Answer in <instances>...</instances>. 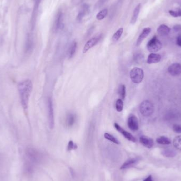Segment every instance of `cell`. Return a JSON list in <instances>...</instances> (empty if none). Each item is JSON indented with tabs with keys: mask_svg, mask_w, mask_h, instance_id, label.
Listing matches in <instances>:
<instances>
[{
	"mask_svg": "<svg viewBox=\"0 0 181 181\" xmlns=\"http://www.w3.org/2000/svg\"><path fill=\"white\" fill-rule=\"evenodd\" d=\"M128 126L132 131H137L139 129L138 118L134 115L130 116L128 120Z\"/></svg>",
	"mask_w": 181,
	"mask_h": 181,
	"instance_id": "obj_8",
	"label": "cell"
},
{
	"mask_svg": "<svg viewBox=\"0 0 181 181\" xmlns=\"http://www.w3.org/2000/svg\"><path fill=\"white\" fill-rule=\"evenodd\" d=\"M130 77L131 81L135 84H139L144 78L143 70L138 68H133L130 72Z\"/></svg>",
	"mask_w": 181,
	"mask_h": 181,
	"instance_id": "obj_3",
	"label": "cell"
},
{
	"mask_svg": "<svg viewBox=\"0 0 181 181\" xmlns=\"http://www.w3.org/2000/svg\"><path fill=\"white\" fill-rule=\"evenodd\" d=\"M137 161V160L136 159H131L127 160L126 162H124L123 164V165L121 166V167H120V169H128L130 167H132L136 163Z\"/></svg>",
	"mask_w": 181,
	"mask_h": 181,
	"instance_id": "obj_19",
	"label": "cell"
},
{
	"mask_svg": "<svg viewBox=\"0 0 181 181\" xmlns=\"http://www.w3.org/2000/svg\"><path fill=\"white\" fill-rule=\"evenodd\" d=\"M47 110H48V117L49 126L51 129H53L55 126V118L53 113V108L52 99L49 98L47 102Z\"/></svg>",
	"mask_w": 181,
	"mask_h": 181,
	"instance_id": "obj_5",
	"label": "cell"
},
{
	"mask_svg": "<svg viewBox=\"0 0 181 181\" xmlns=\"http://www.w3.org/2000/svg\"><path fill=\"white\" fill-rule=\"evenodd\" d=\"M64 27V24L63 23V14L61 12H59L57 14L55 21V30L57 31L60 29H62Z\"/></svg>",
	"mask_w": 181,
	"mask_h": 181,
	"instance_id": "obj_13",
	"label": "cell"
},
{
	"mask_svg": "<svg viewBox=\"0 0 181 181\" xmlns=\"http://www.w3.org/2000/svg\"><path fill=\"white\" fill-rule=\"evenodd\" d=\"M157 31L161 36H165L169 34L171 31V28L165 24H161L157 28Z\"/></svg>",
	"mask_w": 181,
	"mask_h": 181,
	"instance_id": "obj_15",
	"label": "cell"
},
{
	"mask_svg": "<svg viewBox=\"0 0 181 181\" xmlns=\"http://www.w3.org/2000/svg\"><path fill=\"white\" fill-rule=\"evenodd\" d=\"M77 46H78V43L75 41L73 42L69 46L68 52V57L69 59L72 58L74 55L75 53H76Z\"/></svg>",
	"mask_w": 181,
	"mask_h": 181,
	"instance_id": "obj_16",
	"label": "cell"
},
{
	"mask_svg": "<svg viewBox=\"0 0 181 181\" xmlns=\"http://www.w3.org/2000/svg\"><path fill=\"white\" fill-rule=\"evenodd\" d=\"M168 72L172 76H178L181 74V65L179 63H174L168 68Z\"/></svg>",
	"mask_w": 181,
	"mask_h": 181,
	"instance_id": "obj_9",
	"label": "cell"
},
{
	"mask_svg": "<svg viewBox=\"0 0 181 181\" xmlns=\"http://www.w3.org/2000/svg\"><path fill=\"white\" fill-rule=\"evenodd\" d=\"M89 10V6L87 4H83L81 7V8L80 9L78 13L77 17H76V20L78 22H81L83 20V18L87 14V13Z\"/></svg>",
	"mask_w": 181,
	"mask_h": 181,
	"instance_id": "obj_11",
	"label": "cell"
},
{
	"mask_svg": "<svg viewBox=\"0 0 181 181\" xmlns=\"http://www.w3.org/2000/svg\"><path fill=\"white\" fill-rule=\"evenodd\" d=\"M162 48V43L156 36H153L147 44V48L152 53L158 52Z\"/></svg>",
	"mask_w": 181,
	"mask_h": 181,
	"instance_id": "obj_4",
	"label": "cell"
},
{
	"mask_svg": "<svg viewBox=\"0 0 181 181\" xmlns=\"http://www.w3.org/2000/svg\"><path fill=\"white\" fill-rule=\"evenodd\" d=\"M139 140L142 145L148 148H152L154 144L153 139L146 136H142L140 137Z\"/></svg>",
	"mask_w": 181,
	"mask_h": 181,
	"instance_id": "obj_10",
	"label": "cell"
},
{
	"mask_svg": "<svg viewBox=\"0 0 181 181\" xmlns=\"http://www.w3.org/2000/svg\"><path fill=\"white\" fill-rule=\"evenodd\" d=\"M102 38V35H98L97 36L94 37L93 38H91L88 40V42L85 43L84 48H83V53H85L86 52L90 50V49L92 47L95 46L97 43H98L100 39Z\"/></svg>",
	"mask_w": 181,
	"mask_h": 181,
	"instance_id": "obj_6",
	"label": "cell"
},
{
	"mask_svg": "<svg viewBox=\"0 0 181 181\" xmlns=\"http://www.w3.org/2000/svg\"><path fill=\"white\" fill-rule=\"evenodd\" d=\"M151 32V28L149 27H147L143 29L141 33L140 34L138 39L137 40L136 46H139L142 42H143L145 38L148 36Z\"/></svg>",
	"mask_w": 181,
	"mask_h": 181,
	"instance_id": "obj_12",
	"label": "cell"
},
{
	"mask_svg": "<svg viewBox=\"0 0 181 181\" xmlns=\"http://www.w3.org/2000/svg\"><path fill=\"white\" fill-rule=\"evenodd\" d=\"M108 13V9H103L102 10L100 11V12H98V13L97 14L96 18H97L98 20H99V21L102 20L104 19L106 17Z\"/></svg>",
	"mask_w": 181,
	"mask_h": 181,
	"instance_id": "obj_21",
	"label": "cell"
},
{
	"mask_svg": "<svg viewBox=\"0 0 181 181\" xmlns=\"http://www.w3.org/2000/svg\"><path fill=\"white\" fill-rule=\"evenodd\" d=\"M123 28H119L116 33H114L113 36L112 37V40L113 42H117L118 40L123 35Z\"/></svg>",
	"mask_w": 181,
	"mask_h": 181,
	"instance_id": "obj_25",
	"label": "cell"
},
{
	"mask_svg": "<svg viewBox=\"0 0 181 181\" xmlns=\"http://www.w3.org/2000/svg\"><path fill=\"white\" fill-rule=\"evenodd\" d=\"M173 130L176 133H181V126L178 124H174L173 126Z\"/></svg>",
	"mask_w": 181,
	"mask_h": 181,
	"instance_id": "obj_31",
	"label": "cell"
},
{
	"mask_svg": "<svg viewBox=\"0 0 181 181\" xmlns=\"http://www.w3.org/2000/svg\"><path fill=\"white\" fill-rule=\"evenodd\" d=\"M155 110L154 105L149 100H145L141 103L139 107V110L142 116L148 117L152 116Z\"/></svg>",
	"mask_w": 181,
	"mask_h": 181,
	"instance_id": "obj_2",
	"label": "cell"
},
{
	"mask_svg": "<svg viewBox=\"0 0 181 181\" xmlns=\"http://www.w3.org/2000/svg\"><path fill=\"white\" fill-rule=\"evenodd\" d=\"M143 181H153V179H152V177L151 175L150 176H149L148 177H147V178H146V179L144 180Z\"/></svg>",
	"mask_w": 181,
	"mask_h": 181,
	"instance_id": "obj_35",
	"label": "cell"
},
{
	"mask_svg": "<svg viewBox=\"0 0 181 181\" xmlns=\"http://www.w3.org/2000/svg\"><path fill=\"white\" fill-rule=\"evenodd\" d=\"M76 117L74 114L69 113L67 116L66 119V124L68 127H71L73 126L76 122Z\"/></svg>",
	"mask_w": 181,
	"mask_h": 181,
	"instance_id": "obj_17",
	"label": "cell"
},
{
	"mask_svg": "<svg viewBox=\"0 0 181 181\" xmlns=\"http://www.w3.org/2000/svg\"><path fill=\"white\" fill-rule=\"evenodd\" d=\"M114 127L116 130L118 131H119V133H120L127 139L132 142H136V138H135V137L133 136L130 133L123 129L120 125L118 124L117 123H114Z\"/></svg>",
	"mask_w": 181,
	"mask_h": 181,
	"instance_id": "obj_7",
	"label": "cell"
},
{
	"mask_svg": "<svg viewBox=\"0 0 181 181\" xmlns=\"http://www.w3.org/2000/svg\"><path fill=\"white\" fill-rule=\"evenodd\" d=\"M173 143L176 149L181 150V136H178L174 138Z\"/></svg>",
	"mask_w": 181,
	"mask_h": 181,
	"instance_id": "obj_26",
	"label": "cell"
},
{
	"mask_svg": "<svg viewBox=\"0 0 181 181\" xmlns=\"http://www.w3.org/2000/svg\"><path fill=\"white\" fill-rule=\"evenodd\" d=\"M118 94L121 100H124L125 99L126 96V88L124 85H122L120 86L118 90Z\"/></svg>",
	"mask_w": 181,
	"mask_h": 181,
	"instance_id": "obj_24",
	"label": "cell"
},
{
	"mask_svg": "<svg viewBox=\"0 0 181 181\" xmlns=\"http://www.w3.org/2000/svg\"><path fill=\"white\" fill-rule=\"evenodd\" d=\"M133 59L135 62L138 64H141L144 61V56L141 53H135L133 56Z\"/></svg>",
	"mask_w": 181,
	"mask_h": 181,
	"instance_id": "obj_23",
	"label": "cell"
},
{
	"mask_svg": "<svg viewBox=\"0 0 181 181\" xmlns=\"http://www.w3.org/2000/svg\"><path fill=\"white\" fill-rule=\"evenodd\" d=\"M176 44L178 46L181 47V35H179L177 37L176 40Z\"/></svg>",
	"mask_w": 181,
	"mask_h": 181,
	"instance_id": "obj_32",
	"label": "cell"
},
{
	"mask_svg": "<svg viewBox=\"0 0 181 181\" xmlns=\"http://www.w3.org/2000/svg\"><path fill=\"white\" fill-rule=\"evenodd\" d=\"M33 90V84L29 79L24 80L18 84V90L23 108H28L30 97Z\"/></svg>",
	"mask_w": 181,
	"mask_h": 181,
	"instance_id": "obj_1",
	"label": "cell"
},
{
	"mask_svg": "<svg viewBox=\"0 0 181 181\" xmlns=\"http://www.w3.org/2000/svg\"><path fill=\"white\" fill-rule=\"evenodd\" d=\"M83 0H72V2L73 4H75V5H78L80 3H81Z\"/></svg>",
	"mask_w": 181,
	"mask_h": 181,
	"instance_id": "obj_34",
	"label": "cell"
},
{
	"mask_svg": "<svg viewBox=\"0 0 181 181\" xmlns=\"http://www.w3.org/2000/svg\"><path fill=\"white\" fill-rule=\"evenodd\" d=\"M173 29L176 32H181V25H179V24L176 25L174 26Z\"/></svg>",
	"mask_w": 181,
	"mask_h": 181,
	"instance_id": "obj_33",
	"label": "cell"
},
{
	"mask_svg": "<svg viewBox=\"0 0 181 181\" xmlns=\"http://www.w3.org/2000/svg\"><path fill=\"white\" fill-rule=\"evenodd\" d=\"M162 59V56L158 53H151L149 55L147 63L149 64H155L159 62Z\"/></svg>",
	"mask_w": 181,
	"mask_h": 181,
	"instance_id": "obj_14",
	"label": "cell"
},
{
	"mask_svg": "<svg viewBox=\"0 0 181 181\" xmlns=\"http://www.w3.org/2000/svg\"><path fill=\"white\" fill-rule=\"evenodd\" d=\"M104 136V138L108 140L109 141H110V142H112L113 143H116L117 145H119L120 144V142H119V140L115 137H114L113 135H111L109 133H105Z\"/></svg>",
	"mask_w": 181,
	"mask_h": 181,
	"instance_id": "obj_22",
	"label": "cell"
},
{
	"mask_svg": "<svg viewBox=\"0 0 181 181\" xmlns=\"http://www.w3.org/2000/svg\"><path fill=\"white\" fill-rule=\"evenodd\" d=\"M162 153L163 155L166 157H174V156L176 155V153L174 150L169 149H165Z\"/></svg>",
	"mask_w": 181,
	"mask_h": 181,
	"instance_id": "obj_27",
	"label": "cell"
},
{
	"mask_svg": "<svg viewBox=\"0 0 181 181\" xmlns=\"http://www.w3.org/2000/svg\"><path fill=\"white\" fill-rule=\"evenodd\" d=\"M169 13L173 17H179L181 16V9L178 11L169 10Z\"/></svg>",
	"mask_w": 181,
	"mask_h": 181,
	"instance_id": "obj_30",
	"label": "cell"
},
{
	"mask_svg": "<svg viewBox=\"0 0 181 181\" xmlns=\"http://www.w3.org/2000/svg\"><path fill=\"white\" fill-rule=\"evenodd\" d=\"M116 110L118 112H121L123 109V100L118 99L116 103Z\"/></svg>",
	"mask_w": 181,
	"mask_h": 181,
	"instance_id": "obj_28",
	"label": "cell"
},
{
	"mask_svg": "<svg viewBox=\"0 0 181 181\" xmlns=\"http://www.w3.org/2000/svg\"><path fill=\"white\" fill-rule=\"evenodd\" d=\"M140 8H141V4L139 3L137 5L136 7L135 8V9H134V11L133 12V16L131 17V24H134L135 23H136L137 20L138 19V16L139 14Z\"/></svg>",
	"mask_w": 181,
	"mask_h": 181,
	"instance_id": "obj_18",
	"label": "cell"
},
{
	"mask_svg": "<svg viewBox=\"0 0 181 181\" xmlns=\"http://www.w3.org/2000/svg\"><path fill=\"white\" fill-rule=\"evenodd\" d=\"M156 142L160 145H167L171 143V140L165 136H160L157 138Z\"/></svg>",
	"mask_w": 181,
	"mask_h": 181,
	"instance_id": "obj_20",
	"label": "cell"
},
{
	"mask_svg": "<svg viewBox=\"0 0 181 181\" xmlns=\"http://www.w3.org/2000/svg\"><path fill=\"white\" fill-rule=\"evenodd\" d=\"M78 148V146L76 145V143H75L74 142H73L72 140H70L68 142V151L70 150H75Z\"/></svg>",
	"mask_w": 181,
	"mask_h": 181,
	"instance_id": "obj_29",
	"label": "cell"
}]
</instances>
